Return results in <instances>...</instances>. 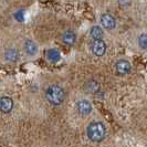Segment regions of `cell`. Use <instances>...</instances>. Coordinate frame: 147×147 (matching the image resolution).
<instances>
[{"mask_svg": "<svg viewBox=\"0 0 147 147\" xmlns=\"http://www.w3.org/2000/svg\"><path fill=\"white\" fill-rule=\"evenodd\" d=\"M88 138L92 142H102L105 138V134H106V129L105 126L103 125V123L101 122H93L88 126Z\"/></svg>", "mask_w": 147, "mask_h": 147, "instance_id": "obj_1", "label": "cell"}, {"mask_svg": "<svg viewBox=\"0 0 147 147\" xmlns=\"http://www.w3.org/2000/svg\"><path fill=\"white\" fill-rule=\"evenodd\" d=\"M45 97L53 105H60L64 101L65 93L62 88H60L58 85H51L45 91Z\"/></svg>", "mask_w": 147, "mask_h": 147, "instance_id": "obj_2", "label": "cell"}, {"mask_svg": "<svg viewBox=\"0 0 147 147\" xmlns=\"http://www.w3.org/2000/svg\"><path fill=\"white\" fill-rule=\"evenodd\" d=\"M115 69H116V71H117L118 74L125 75V74L131 72L132 65H131V63H129L128 61H126V60H119V61L116 62V64H115Z\"/></svg>", "mask_w": 147, "mask_h": 147, "instance_id": "obj_3", "label": "cell"}, {"mask_svg": "<svg viewBox=\"0 0 147 147\" xmlns=\"http://www.w3.org/2000/svg\"><path fill=\"white\" fill-rule=\"evenodd\" d=\"M13 109V101L9 96L0 97V111L2 113H10Z\"/></svg>", "mask_w": 147, "mask_h": 147, "instance_id": "obj_4", "label": "cell"}, {"mask_svg": "<svg viewBox=\"0 0 147 147\" xmlns=\"http://www.w3.org/2000/svg\"><path fill=\"white\" fill-rule=\"evenodd\" d=\"M76 109H78V112L81 114L82 116H86L92 112V105L86 100H82L76 104Z\"/></svg>", "mask_w": 147, "mask_h": 147, "instance_id": "obj_5", "label": "cell"}, {"mask_svg": "<svg viewBox=\"0 0 147 147\" xmlns=\"http://www.w3.org/2000/svg\"><path fill=\"white\" fill-rule=\"evenodd\" d=\"M106 51V44L102 40L94 41L92 43V52L95 54L96 57H102Z\"/></svg>", "mask_w": 147, "mask_h": 147, "instance_id": "obj_6", "label": "cell"}, {"mask_svg": "<svg viewBox=\"0 0 147 147\" xmlns=\"http://www.w3.org/2000/svg\"><path fill=\"white\" fill-rule=\"evenodd\" d=\"M101 23L105 29H114L116 26V21L114 19L113 16L109 15V13H104L101 17Z\"/></svg>", "mask_w": 147, "mask_h": 147, "instance_id": "obj_7", "label": "cell"}, {"mask_svg": "<svg viewBox=\"0 0 147 147\" xmlns=\"http://www.w3.org/2000/svg\"><path fill=\"white\" fill-rule=\"evenodd\" d=\"M62 41L65 44H69V45H72L74 44V42L76 41V36L73 31L71 30H67L65 31L63 34H62Z\"/></svg>", "mask_w": 147, "mask_h": 147, "instance_id": "obj_8", "label": "cell"}, {"mask_svg": "<svg viewBox=\"0 0 147 147\" xmlns=\"http://www.w3.org/2000/svg\"><path fill=\"white\" fill-rule=\"evenodd\" d=\"M24 51L28 55H34L38 52V45L31 40H27L24 43Z\"/></svg>", "mask_w": 147, "mask_h": 147, "instance_id": "obj_9", "label": "cell"}, {"mask_svg": "<svg viewBox=\"0 0 147 147\" xmlns=\"http://www.w3.org/2000/svg\"><path fill=\"white\" fill-rule=\"evenodd\" d=\"M90 34H91V37L92 39L94 40V41H98V40H101L102 37H103V30L101 27H98V26H94V27H92V29L90 31Z\"/></svg>", "mask_w": 147, "mask_h": 147, "instance_id": "obj_10", "label": "cell"}, {"mask_svg": "<svg viewBox=\"0 0 147 147\" xmlns=\"http://www.w3.org/2000/svg\"><path fill=\"white\" fill-rule=\"evenodd\" d=\"M5 59L9 62H17L19 59V53L16 49H8L5 52Z\"/></svg>", "mask_w": 147, "mask_h": 147, "instance_id": "obj_11", "label": "cell"}, {"mask_svg": "<svg viewBox=\"0 0 147 147\" xmlns=\"http://www.w3.org/2000/svg\"><path fill=\"white\" fill-rule=\"evenodd\" d=\"M47 58H48L49 61L55 63V62H58L61 59V54H60V52L57 49H50V50L47 51Z\"/></svg>", "mask_w": 147, "mask_h": 147, "instance_id": "obj_12", "label": "cell"}, {"mask_svg": "<svg viewBox=\"0 0 147 147\" xmlns=\"http://www.w3.org/2000/svg\"><path fill=\"white\" fill-rule=\"evenodd\" d=\"M138 45H140L142 49L146 50L147 49V34L146 33H143L138 37Z\"/></svg>", "mask_w": 147, "mask_h": 147, "instance_id": "obj_13", "label": "cell"}]
</instances>
